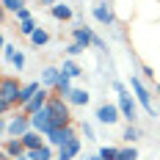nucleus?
I'll return each instance as SVG.
<instances>
[{
	"label": "nucleus",
	"mask_w": 160,
	"mask_h": 160,
	"mask_svg": "<svg viewBox=\"0 0 160 160\" xmlns=\"http://www.w3.org/2000/svg\"><path fill=\"white\" fill-rule=\"evenodd\" d=\"M78 152H80V135H78V138H72L69 144L61 146V149H58V158H55V160H75V158H78Z\"/></svg>",
	"instance_id": "ddd939ff"
},
{
	"label": "nucleus",
	"mask_w": 160,
	"mask_h": 160,
	"mask_svg": "<svg viewBox=\"0 0 160 160\" xmlns=\"http://www.w3.org/2000/svg\"><path fill=\"white\" fill-rule=\"evenodd\" d=\"M17 31L22 33V36H28V39H31L33 33L39 31V25H36V22H33V19H25V22H19V28H17Z\"/></svg>",
	"instance_id": "4be33fe9"
},
{
	"label": "nucleus",
	"mask_w": 160,
	"mask_h": 160,
	"mask_svg": "<svg viewBox=\"0 0 160 160\" xmlns=\"http://www.w3.org/2000/svg\"><path fill=\"white\" fill-rule=\"evenodd\" d=\"M42 88H44V86H42V80H31V83H25V86H22V91H19V108H25V105H28V102H31Z\"/></svg>",
	"instance_id": "9b49d317"
},
{
	"label": "nucleus",
	"mask_w": 160,
	"mask_h": 160,
	"mask_svg": "<svg viewBox=\"0 0 160 160\" xmlns=\"http://www.w3.org/2000/svg\"><path fill=\"white\" fill-rule=\"evenodd\" d=\"M47 42H50V33L44 31V28H39V31H36V33L31 36V44H33L36 50H42L44 44H47Z\"/></svg>",
	"instance_id": "412c9836"
},
{
	"label": "nucleus",
	"mask_w": 160,
	"mask_h": 160,
	"mask_svg": "<svg viewBox=\"0 0 160 160\" xmlns=\"http://www.w3.org/2000/svg\"><path fill=\"white\" fill-rule=\"evenodd\" d=\"M61 78V66H42V86L44 88H55V83Z\"/></svg>",
	"instance_id": "f8f14e48"
},
{
	"label": "nucleus",
	"mask_w": 160,
	"mask_h": 160,
	"mask_svg": "<svg viewBox=\"0 0 160 160\" xmlns=\"http://www.w3.org/2000/svg\"><path fill=\"white\" fill-rule=\"evenodd\" d=\"M47 111H50V122H52V130L72 127V105L66 102L64 97H50Z\"/></svg>",
	"instance_id": "f03ea898"
},
{
	"label": "nucleus",
	"mask_w": 160,
	"mask_h": 160,
	"mask_svg": "<svg viewBox=\"0 0 160 160\" xmlns=\"http://www.w3.org/2000/svg\"><path fill=\"white\" fill-rule=\"evenodd\" d=\"M28 158H31V160H52V158H55V152H52V146H50V144H44V146H39V149H31Z\"/></svg>",
	"instance_id": "6ab92c4d"
},
{
	"label": "nucleus",
	"mask_w": 160,
	"mask_h": 160,
	"mask_svg": "<svg viewBox=\"0 0 160 160\" xmlns=\"http://www.w3.org/2000/svg\"><path fill=\"white\" fill-rule=\"evenodd\" d=\"M158 94H160V83H158Z\"/></svg>",
	"instance_id": "e433bc0d"
},
{
	"label": "nucleus",
	"mask_w": 160,
	"mask_h": 160,
	"mask_svg": "<svg viewBox=\"0 0 160 160\" xmlns=\"http://www.w3.org/2000/svg\"><path fill=\"white\" fill-rule=\"evenodd\" d=\"M99 158L102 160H116L119 158V149H116V146H102V149H99Z\"/></svg>",
	"instance_id": "bb28decb"
},
{
	"label": "nucleus",
	"mask_w": 160,
	"mask_h": 160,
	"mask_svg": "<svg viewBox=\"0 0 160 160\" xmlns=\"http://www.w3.org/2000/svg\"><path fill=\"white\" fill-rule=\"evenodd\" d=\"M141 72H144V78H146V80H152V78H155V69H152V66H144Z\"/></svg>",
	"instance_id": "473e14b6"
},
{
	"label": "nucleus",
	"mask_w": 160,
	"mask_h": 160,
	"mask_svg": "<svg viewBox=\"0 0 160 160\" xmlns=\"http://www.w3.org/2000/svg\"><path fill=\"white\" fill-rule=\"evenodd\" d=\"M72 88H75V86H72V78L61 72V78H58V83H55V88H52V97H64V99H66V97L72 94Z\"/></svg>",
	"instance_id": "2eb2a0df"
},
{
	"label": "nucleus",
	"mask_w": 160,
	"mask_h": 160,
	"mask_svg": "<svg viewBox=\"0 0 160 160\" xmlns=\"http://www.w3.org/2000/svg\"><path fill=\"white\" fill-rule=\"evenodd\" d=\"M22 144H25V149L31 152V149H39V146H44V144H47V138H44L42 132L31 130V132H25V135H22Z\"/></svg>",
	"instance_id": "dca6fc26"
},
{
	"label": "nucleus",
	"mask_w": 160,
	"mask_h": 160,
	"mask_svg": "<svg viewBox=\"0 0 160 160\" xmlns=\"http://www.w3.org/2000/svg\"><path fill=\"white\" fill-rule=\"evenodd\" d=\"M61 72H64V75H69V78H72V80H75V78H80V75H83V69H80V66L75 64L72 58H64V64H61Z\"/></svg>",
	"instance_id": "aec40b11"
},
{
	"label": "nucleus",
	"mask_w": 160,
	"mask_h": 160,
	"mask_svg": "<svg viewBox=\"0 0 160 160\" xmlns=\"http://www.w3.org/2000/svg\"><path fill=\"white\" fill-rule=\"evenodd\" d=\"M113 91L119 94V111H122V119L127 122V124H135V119H138V99L135 97H130L127 86L122 83V80H113Z\"/></svg>",
	"instance_id": "7ed1b4c3"
},
{
	"label": "nucleus",
	"mask_w": 160,
	"mask_h": 160,
	"mask_svg": "<svg viewBox=\"0 0 160 160\" xmlns=\"http://www.w3.org/2000/svg\"><path fill=\"white\" fill-rule=\"evenodd\" d=\"M31 116L22 111H17L11 116V122H6L3 119V124H0V132H3V138H22L25 132H31Z\"/></svg>",
	"instance_id": "20e7f679"
},
{
	"label": "nucleus",
	"mask_w": 160,
	"mask_h": 160,
	"mask_svg": "<svg viewBox=\"0 0 160 160\" xmlns=\"http://www.w3.org/2000/svg\"><path fill=\"white\" fill-rule=\"evenodd\" d=\"M25 19H33V17H31V8H28V6L17 11V22H25Z\"/></svg>",
	"instance_id": "7c9ffc66"
},
{
	"label": "nucleus",
	"mask_w": 160,
	"mask_h": 160,
	"mask_svg": "<svg viewBox=\"0 0 160 160\" xmlns=\"http://www.w3.org/2000/svg\"><path fill=\"white\" fill-rule=\"evenodd\" d=\"M122 141H124V144H132V141H138V127H135V124H127V127H124V132H122Z\"/></svg>",
	"instance_id": "5701e85b"
},
{
	"label": "nucleus",
	"mask_w": 160,
	"mask_h": 160,
	"mask_svg": "<svg viewBox=\"0 0 160 160\" xmlns=\"http://www.w3.org/2000/svg\"><path fill=\"white\" fill-rule=\"evenodd\" d=\"M94 47H97V50H108V44H105L99 36H94Z\"/></svg>",
	"instance_id": "72a5a7b5"
},
{
	"label": "nucleus",
	"mask_w": 160,
	"mask_h": 160,
	"mask_svg": "<svg viewBox=\"0 0 160 160\" xmlns=\"http://www.w3.org/2000/svg\"><path fill=\"white\" fill-rule=\"evenodd\" d=\"M3 8L8 14H17L19 8H25V0H3Z\"/></svg>",
	"instance_id": "393cba45"
},
{
	"label": "nucleus",
	"mask_w": 160,
	"mask_h": 160,
	"mask_svg": "<svg viewBox=\"0 0 160 160\" xmlns=\"http://www.w3.org/2000/svg\"><path fill=\"white\" fill-rule=\"evenodd\" d=\"M61 0H39V6H44V8H52V6H58Z\"/></svg>",
	"instance_id": "2f4dec72"
},
{
	"label": "nucleus",
	"mask_w": 160,
	"mask_h": 160,
	"mask_svg": "<svg viewBox=\"0 0 160 160\" xmlns=\"http://www.w3.org/2000/svg\"><path fill=\"white\" fill-rule=\"evenodd\" d=\"M72 138H78V130H75V124L72 127H64V130H52L47 135V144L52 146V149H61L64 144H69Z\"/></svg>",
	"instance_id": "6e6552de"
},
{
	"label": "nucleus",
	"mask_w": 160,
	"mask_h": 160,
	"mask_svg": "<svg viewBox=\"0 0 160 160\" xmlns=\"http://www.w3.org/2000/svg\"><path fill=\"white\" fill-rule=\"evenodd\" d=\"M122 119V111H119V105H113V102H102L99 108H97V122L99 124H116Z\"/></svg>",
	"instance_id": "0eeeda50"
},
{
	"label": "nucleus",
	"mask_w": 160,
	"mask_h": 160,
	"mask_svg": "<svg viewBox=\"0 0 160 160\" xmlns=\"http://www.w3.org/2000/svg\"><path fill=\"white\" fill-rule=\"evenodd\" d=\"M91 14L99 25H113L116 22V11H113V6H108V0H102V3H97L94 8H91Z\"/></svg>",
	"instance_id": "1a4fd4ad"
},
{
	"label": "nucleus",
	"mask_w": 160,
	"mask_h": 160,
	"mask_svg": "<svg viewBox=\"0 0 160 160\" xmlns=\"http://www.w3.org/2000/svg\"><path fill=\"white\" fill-rule=\"evenodd\" d=\"M19 160H31V158H28V155H25V158H19Z\"/></svg>",
	"instance_id": "c9c22d12"
},
{
	"label": "nucleus",
	"mask_w": 160,
	"mask_h": 160,
	"mask_svg": "<svg viewBox=\"0 0 160 160\" xmlns=\"http://www.w3.org/2000/svg\"><path fill=\"white\" fill-rule=\"evenodd\" d=\"M88 160H102V158H99V152H97V155H91V158H88Z\"/></svg>",
	"instance_id": "f704fd0d"
},
{
	"label": "nucleus",
	"mask_w": 160,
	"mask_h": 160,
	"mask_svg": "<svg viewBox=\"0 0 160 160\" xmlns=\"http://www.w3.org/2000/svg\"><path fill=\"white\" fill-rule=\"evenodd\" d=\"M130 88H132V97L138 99V105L146 111V116L155 119V116H158V108H155V102H152V94H149V88L144 86V80L138 78V75H132V78H130Z\"/></svg>",
	"instance_id": "39448f33"
},
{
	"label": "nucleus",
	"mask_w": 160,
	"mask_h": 160,
	"mask_svg": "<svg viewBox=\"0 0 160 160\" xmlns=\"http://www.w3.org/2000/svg\"><path fill=\"white\" fill-rule=\"evenodd\" d=\"M19 91H22V83H19V78H14V75H3V80H0V111H3V116L11 111V108H19Z\"/></svg>",
	"instance_id": "f257e3e1"
},
{
	"label": "nucleus",
	"mask_w": 160,
	"mask_h": 160,
	"mask_svg": "<svg viewBox=\"0 0 160 160\" xmlns=\"http://www.w3.org/2000/svg\"><path fill=\"white\" fill-rule=\"evenodd\" d=\"M80 132H83L86 141H97V132H94V124H91V122H83V124H80Z\"/></svg>",
	"instance_id": "a878e982"
},
{
	"label": "nucleus",
	"mask_w": 160,
	"mask_h": 160,
	"mask_svg": "<svg viewBox=\"0 0 160 160\" xmlns=\"http://www.w3.org/2000/svg\"><path fill=\"white\" fill-rule=\"evenodd\" d=\"M88 99H91V94H88L86 88H72V94L66 97V102H69V105H75V108H86V105H88Z\"/></svg>",
	"instance_id": "f3484780"
},
{
	"label": "nucleus",
	"mask_w": 160,
	"mask_h": 160,
	"mask_svg": "<svg viewBox=\"0 0 160 160\" xmlns=\"http://www.w3.org/2000/svg\"><path fill=\"white\" fill-rule=\"evenodd\" d=\"M50 14H52V19H58V22H69L72 19V8L66 3H58V6L50 8Z\"/></svg>",
	"instance_id": "a211bd4d"
},
{
	"label": "nucleus",
	"mask_w": 160,
	"mask_h": 160,
	"mask_svg": "<svg viewBox=\"0 0 160 160\" xmlns=\"http://www.w3.org/2000/svg\"><path fill=\"white\" fill-rule=\"evenodd\" d=\"M116 160H138V149L135 146H124V149H119V158Z\"/></svg>",
	"instance_id": "b1692460"
},
{
	"label": "nucleus",
	"mask_w": 160,
	"mask_h": 160,
	"mask_svg": "<svg viewBox=\"0 0 160 160\" xmlns=\"http://www.w3.org/2000/svg\"><path fill=\"white\" fill-rule=\"evenodd\" d=\"M94 36H97V33L91 31V28H75V31H72V39H75L78 44H83L86 50L94 44Z\"/></svg>",
	"instance_id": "4468645a"
},
{
	"label": "nucleus",
	"mask_w": 160,
	"mask_h": 160,
	"mask_svg": "<svg viewBox=\"0 0 160 160\" xmlns=\"http://www.w3.org/2000/svg\"><path fill=\"white\" fill-rule=\"evenodd\" d=\"M28 155V149L22 144V138H3V144H0V158L3 160H19Z\"/></svg>",
	"instance_id": "423d86ee"
},
{
	"label": "nucleus",
	"mask_w": 160,
	"mask_h": 160,
	"mask_svg": "<svg viewBox=\"0 0 160 160\" xmlns=\"http://www.w3.org/2000/svg\"><path fill=\"white\" fill-rule=\"evenodd\" d=\"M11 66H14L17 72H22V69H25V52H22V50H17V52H14V58H11Z\"/></svg>",
	"instance_id": "c85d7f7f"
},
{
	"label": "nucleus",
	"mask_w": 160,
	"mask_h": 160,
	"mask_svg": "<svg viewBox=\"0 0 160 160\" xmlns=\"http://www.w3.org/2000/svg\"><path fill=\"white\" fill-rule=\"evenodd\" d=\"M14 52H17V47H14V44L3 42V61H11V58H14Z\"/></svg>",
	"instance_id": "c756f323"
},
{
	"label": "nucleus",
	"mask_w": 160,
	"mask_h": 160,
	"mask_svg": "<svg viewBox=\"0 0 160 160\" xmlns=\"http://www.w3.org/2000/svg\"><path fill=\"white\" fill-rule=\"evenodd\" d=\"M50 97H52V91H50V88H42V91L33 97V99L28 102V105H25V108H19V111H22V113H28V116H33V113H39V111H42V108H44V105L50 102Z\"/></svg>",
	"instance_id": "9d476101"
},
{
	"label": "nucleus",
	"mask_w": 160,
	"mask_h": 160,
	"mask_svg": "<svg viewBox=\"0 0 160 160\" xmlns=\"http://www.w3.org/2000/svg\"><path fill=\"white\" fill-rule=\"evenodd\" d=\"M83 52H86V47H83V44H78V42L66 44V55H69V58H78V55H83Z\"/></svg>",
	"instance_id": "cd10ccee"
}]
</instances>
